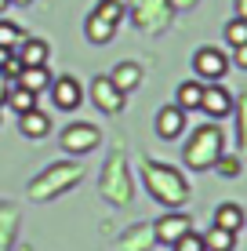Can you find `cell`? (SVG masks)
<instances>
[{"instance_id":"cell-5","label":"cell","mask_w":247,"mask_h":251,"mask_svg":"<svg viewBox=\"0 0 247 251\" xmlns=\"http://www.w3.org/2000/svg\"><path fill=\"white\" fill-rule=\"evenodd\" d=\"M98 146V127L95 124H80V120H76V124H69L62 131V150L66 153H91Z\"/></svg>"},{"instance_id":"cell-27","label":"cell","mask_w":247,"mask_h":251,"mask_svg":"<svg viewBox=\"0 0 247 251\" xmlns=\"http://www.w3.org/2000/svg\"><path fill=\"white\" fill-rule=\"evenodd\" d=\"M4 95H7V80L0 76V106H4Z\"/></svg>"},{"instance_id":"cell-13","label":"cell","mask_w":247,"mask_h":251,"mask_svg":"<svg viewBox=\"0 0 247 251\" xmlns=\"http://www.w3.org/2000/svg\"><path fill=\"white\" fill-rule=\"evenodd\" d=\"M19 127H22L25 138H44L51 131V117L44 113V109H29V113L19 117Z\"/></svg>"},{"instance_id":"cell-29","label":"cell","mask_w":247,"mask_h":251,"mask_svg":"<svg viewBox=\"0 0 247 251\" xmlns=\"http://www.w3.org/2000/svg\"><path fill=\"white\" fill-rule=\"evenodd\" d=\"M7 4H29V0H7Z\"/></svg>"},{"instance_id":"cell-21","label":"cell","mask_w":247,"mask_h":251,"mask_svg":"<svg viewBox=\"0 0 247 251\" xmlns=\"http://www.w3.org/2000/svg\"><path fill=\"white\" fill-rule=\"evenodd\" d=\"M175 251H203V237H200V233H185V237H178L175 240V244H171Z\"/></svg>"},{"instance_id":"cell-28","label":"cell","mask_w":247,"mask_h":251,"mask_svg":"<svg viewBox=\"0 0 247 251\" xmlns=\"http://www.w3.org/2000/svg\"><path fill=\"white\" fill-rule=\"evenodd\" d=\"M7 55H11V51H7V48H0V66L7 62Z\"/></svg>"},{"instance_id":"cell-6","label":"cell","mask_w":247,"mask_h":251,"mask_svg":"<svg viewBox=\"0 0 247 251\" xmlns=\"http://www.w3.org/2000/svg\"><path fill=\"white\" fill-rule=\"evenodd\" d=\"M51 99H55V106L62 113H73L84 102V88H80L76 76H58V80H51Z\"/></svg>"},{"instance_id":"cell-26","label":"cell","mask_w":247,"mask_h":251,"mask_svg":"<svg viewBox=\"0 0 247 251\" xmlns=\"http://www.w3.org/2000/svg\"><path fill=\"white\" fill-rule=\"evenodd\" d=\"M236 19H247V0H236Z\"/></svg>"},{"instance_id":"cell-16","label":"cell","mask_w":247,"mask_h":251,"mask_svg":"<svg viewBox=\"0 0 247 251\" xmlns=\"http://www.w3.org/2000/svg\"><path fill=\"white\" fill-rule=\"evenodd\" d=\"M88 40L91 44H106V40H113V33H116V22H109V19H102L98 11H91L88 15Z\"/></svg>"},{"instance_id":"cell-23","label":"cell","mask_w":247,"mask_h":251,"mask_svg":"<svg viewBox=\"0 0 247 251\" xmlns=\"http://www.w3.org/2000/svg\"><path fill=\"white\" fill-rule=\"evenodd\" d=\"M215 168H218V175H225V178H236V175H240V160H236V157H225V153L215 160Z\"/></svg>"},{"instance_id":"cell-1","label":"cell","mask_w":247,"mask_h":251,"mask_svg":"<svg viewBox=\"0 0 247 251\" xmlns=\"http://www.w3.org/2000/svg\"><path fill=\"white\" fill-rule=\"evenodd\" d=\"M222 150H225L222 127L218 124H200L197 131H193V138L185 142L182 160H185V168H193V171H207V168H215V160L222 157Z\"/></svg>"},{"instance_id":"cell-11","label":"cell","mask_w":247,"mask_h":251,"mask_svg":"<svg viewBox=\"0 0 247 251\" xmlns=\"http://www.w3.org/2000/svg\"><path fill=\"white\" fill-rule=\"evenodd\" d=\"M244 222H247V215H244L240 204H218V207H215V226H218V229L240 233Z\"/></svg>"},{"instance_id":"cell-14","label":"cell","mask_w":247,"mask_h":251,"mask_svg":"<svg viewBox=\"0 0 247 251\" xmlns=\"http://www.w3.org/2000/svg\"><path fill=\"white\" fill-rule=\"evenodd\" d=\"M19 88H25V91H44V88H51V73H47V66H22V73H19Z\"/></svg>"},{"instance_id":"cell-3","label":"cell","mask_w":247,"mask_h":251,"mask_svg":"<svg viewBox=\"0 0 247 251\" xmlns=\"http://www.w3.org/2000/svg\"><path fill=\"white\" fill-rule=\"evenodd\" d=\"M193 69H197V80L222 84V76L229 73V58L222 55V48H200L193 55Z\"/></svg>"},{"instance_id":"cell-8","label":"cell","mask_w":247,"mask_h":251,"mask_svg":"<svg viewBox=\"0 0 247 251\" xmlns=\"http://www.w3.org/2000/svg\"><path fill=\"white\" fill-rule=\"evenodd\" d=\"M193 229V219L189 215H182V211H171V215H164V219L157 222V240L160 244H167L171 248L178 237H185V233Z\"/></svg>"},{"instance_id":"cell-17","label":"cell","mask_w":247,"mask_h":251,"mask_svg":"<svg viewBox=\"0 0 247 251\" xmlns=\"http://www.w3.org/2000/svg\"><path fill=\"white\" fill-rule=\"evenodd\" d=\"M4 106H11L15 113H29V109H37V95L33 91H25V88H19V84H7V95H4Z\"/></svg>"},{"instance_id":"cell-7","label":"cell","mask_w":247,"mask_h":251,"mask_svg":"<svg viewBox=\"0 0 247 251\" xmlns=\"http://www.w3.org/2000/svg\"><path fill=\"white\" fill-rule=\"evenodd\" d=\"M91 99H95V106L102 109V113H120V109H124V95L113 88L109 76H95V84H91Z\"/></svg>"},{"instance_id":"cell-18","label":"cell","mask_w":247,"mask_h":251,"mask_svg":"<svg viewBox=\"0 0 247 251\" xmlns=\"http://www.w3.org/2000/svg\"><path fill=\"white\" fill-rule=\"evenodd\" d=\"M203 251H236V233L211 226L203 233Z\"/></svg>"},{"instance_id":"cell-15","label":"cell","mask_w":247,"mask_h":251,"mask_svg":"<svg viewBox=\"0 0 247 251\" xmlns=\"http://www.w3.org/2000/svg\"><path fill=\"white\" fill-rule=\"evenodd\" d=\"M200 99H203V80H185V84H178L175 106L182 113H189V109H200Z\"/></svg>"},{"instance_id":"cell-2","label":"cell","mask_w":247,"mask_h":251,"mask_svg":"<svg viewBox=\"0 0 247 251\" xmlns=\"http://www.w3.org/2000/svg\"><path fill=\"white\" fill-rule=\"evenodd\" d=\"M142 171H146V182H149V189H153L157 201H164V204H171V207L185 204L189 189H185V178L178 175V171H171V168L160 171L157 160H146V168H142Z\"/></svg>"},{"instance_id":"cell-4","label":"cell","mask_w":247,"mask_h":251,"mask_svg":"<svg viewBox=\"0 0 247 251\" xmlns=\"http://www.w3.org/2000/svg\"><path fill=\"white\" fill-rule=\"evenodd\" d=\"M200 109H203L211 120H222V117H229V113L236 109V102H233V95H229L225 84H203Z\"/></svg>"},{"instance_id":"cell-10","label":"cell","mask_w":247,"mask_h":251,"mask_svg":"<svg viewBox=\"0 0 247 251\" xmlns=\"http://www.w3.org/2000/svg\"><path fill=\"white\" fill-rule=\"evenodd\" d=\"M15 55H19V62H22V66H47V58H51V48H47V40L25 37L22 44L15 48Z\"/></svg>"},{"instance_id":"cell-20","label":"cell","mask_w":247,"mask_h":251,"mask_svg":"<svg viewBox=\"0 0 247 251\" xmlns=\"http://www.w3.org/2000/svg\"><path fill=\"white\" fill-rule=\"evenodd\" d=\"M225 40H229V48H240L247 44V19H233L225 25Z\"/></svg>"},{"instance_id":"cell-12","label":"cell","mask_w":247,"mask_h":251,"mask_svg":"<svg viewBox=\"0 0 247 251\" xmlns=\"http://www.w3.org/2000/svg\"><path fill=\"white\" fill-rule=\"evenodd\" d=\"M109 80H113V88L120 91V95H127V91H135L142 84V69L135 66V62H120L113 73H109Z\"/></svg>"},{"instance_id":"cell-9","label":"cell","mask_w":247,"mask_h":251,"mask_svg":"<svg viewBox=\"0 0 247 251\" xmlns=\"http://www.w3.org/2000/svg\"><path fill=\"white\" fill-rule=\"evenodd\" d=\"M157 135L164 138V142L185 135V113H182L178 106H164V109L157 113Z\"/></svg>"},{"instance_id":"cell-25","label":"cell","mask_w":247,"mask_h":251,"mask_svg":"<svg viewBox=\"0 0 247 251\" xmlns=\"http://www.w3.org/2000/svg\"><path fill=\"white\" fill-rule=\"evenodd\" d=\"M233 62L240 66V69H247V44H240V48H233Z\"/></svg>"},{"instance_id":"cell-19","label":"cell","mask_w":247,"mask_h":251,"mask_svg":"<svg viewBox=\"0 0 247 251\" xmlns=\"http://www.w3.org/2000/svg\"><path fill=\"white\" fill-rule=\"evenodd\" d=\"M22 40H25V33L19 29V25H15V22H4V19H0V48L15 51V48L22 44Z\"/></svg>"},{"instance_id":"cell-24","label":"cell","mask_w":247,"mask_h":251,"mask_svg":"<svg viewBox=\"0 0 247 251\" xmlns=\"http://www.w3.org/2000/svg\"><path fill=\"white\" fill-rule=\"evenodd\" d=\"M240 146L247 150V95L240 99Z\"/></svg>"},{"instance_id":"cell-30","label":"cell","mask_w":247,"mask_h":251,"mask_svg":"<svg viewBox=\"0 0 247 251\" xmlns=\"http://www.w3.org/2000/svg\"><path fill=\"white\" fill-rule=\"evenodd\" d=\"M4 7H7V0H0V15H4Z\"/></svg>"},{"instance_id":"cell-22","label":"cell","mask_w":247,"mask_h":251,"mask_svg":"<svg viewBox=\"0 0 247 251\" xmlns=\"http://www.w3.org/2000/svg\"><path fill=\"white\" fill-rule=\"evenodd\" d=\"M19 73H22V62H19V55L11 51V55H7V62L0 66V76H4L7 84H15V80H19Z\"/></svg>"}]
</instances>
